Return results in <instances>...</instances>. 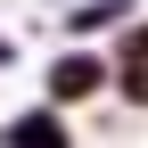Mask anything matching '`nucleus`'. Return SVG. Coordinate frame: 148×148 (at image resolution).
<instances>
[{
  "label": "nucleus",
  "mask_w": 148,
  "mask_h": 148,
  "mask_svg": "<svg viewBox=\"0 0 148 148\" xmlns=\"http://www.w3.org/2000/svg\"><path fill=\"white\" fill-rule=\"evenodd\" d=\"M107 90H115V58L90 49V41L58 49V58L41 66V99H58V107H90V99H107Z\"/></svg>",
  "instance_id": "obj_1"
},
{
  "label": "nucleus",
  "mask_w": 148,
  "mask_h": 148,
  "mask_svg": "<svg viewBox=\"0 0 148 148\" xmlns=\"http://www.w3.org/2000/svg\"><path fill=\"white\" fill-rule=\"evenodd\" d=\"M0 140H8V148H58V140H74V123H66L58 99H41V107H25V115L0 123Z\"/></svg>",
  "instance_id": "obj_2"
},
{
  "label": "nucleus",
  "mask_w": 148,
  "mask_h": 148,
  "mask_svg": "<svg viewBox=\"0 0 148 148\" xmlns=\"http://www.w3.org/2000/svg\"><path fill=\"white\" fill-rule=\"evenodd\" d=\"M107 58H115V66H140V58H148V16H123L115 41H107Z\"/></svg>",
  "instance_id": "obj_3"
},
{
  "label": "nucleus",
  "mask_w": 148,
  "mask_h": 148,
  "mask_svg": "<svg viewBox=\"0 0 148 148\" xmlns=\"http://www.w3.org/2000/svg\"><path fill=\"white\" fill-rule=\"evenodd\" d=\"M115 99L123 107H148V58L140 66H115Z\"/></svg>",
  "instance_id": "obj_4"
},
{
  "label": "nucleus",
  "mask_w": 148,
  "mask_h": 148,
  "mask_svg": "<svg viewBox=\"0 0 148 148\" xmlns=\"http://www.w3.org/2000/svg\"><path fill=\"white\" fill-rule=\"evenodd\" d=\"M16 58H25V49H16V41H8V33H0V74H8V66H16Z\"/></svg>",
  "instance_id": "obj_5"
}]
</instances>
